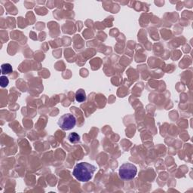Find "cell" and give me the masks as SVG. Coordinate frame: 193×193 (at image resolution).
Returning a JSON list of instances; mask_svg holds the SVG:
<instances>
[{"label":"cell","instance_id":"cell-2","mask_svg":"<svg viewBox=\"0 0 193 193\" xmlns=\"http://www.w3.org/2000/svg\"><path fill=\"white\" fill-rule=\"evenodd\" d=\"M137 173V167L131 163H125V164L121 165V167L119 168V177L122 180H132L136 176Z\"/></svg>","mask_w":193,"mask_h":193},{"label":"cell","instance_id":"cell-3","mask_svg":"<svg viewBox=\"0 0 193 193\" xmlns=\"http://www.w3.org/2000/svg\"><path fill=\"white\" fill-rule=\"evenodd\" d=\"M76 120L73 115L67 113L62 116L57 121L59 127L64 131H69L74 128L76 125Z\"/></svg>","mask_w":193,"mask_h":193},{"label":"cell","instance_id":"cell-5","mask_svg":"<svg viewBox=\"0 0 193 193\" xmlns=\"http://www.w3.org/2000/svg\"><path fill=\"white\" fill-rule=\"evenodd\" d=\"M1 70H2V73L3 75H7V74L11 73L13 69H12V67L11 64H4L2 65Z\"/></svg>","mask_w":193,"mask_h":193},{"label":"cell","instance_id":"cell-1","mask_svg":"<svg viewBox=\"0 0 193 193\" xmlns=\"http://www.w3.org/2000/svg\"><path fill=\"white\" fill-rule=\"evenodd\" d=\"M95 170L96 167L93 164L87 162H81L75 166L72 173L79 181L88 182L93 177Z\"/></svg>","mask_w":193,"mask_h":193},{"label":"cell","instance_id":"cell-7","mask_svg":"<svg viewBox=\"0 0 193 193\" xmlns=\"http://www.w3.org/2000/svg\"><path fill=\"white\" fill-rule=\"evenodd\" d=\"M8 83H9V81H8V79L6 77V76H1V80H0V84H1V86L2 88H5V87L8 86Z\"/></svg>","mask_w":193,"mask_h":193},{"label":"cell","instance_id":"cell-6","mask_svg":"<svg viewBox=\"0 0 193 193\" xmlns=\"http://www.w3.org/2000/svg\"><path fill=\"white\" fill-rule=\"evenodd\" d=\"M69 140L72 143H77L80 140V137L79 136V134L76 133H71L69 135L68 137Z\"/></svg>","mask_w":193,"mask_h":193},{"label":"cell","instance_id":"cell-4","mask_svg":"<svg viewBox=\"0 0 193 193\" xmlns=\"http://www.w3.org/2000/svg\"><path fill=\"white\" fill-rule=\"evenodd\" d=\"M76 100L79 103H82L86 100V94L83 89H79L76 93Z\"/></svg>","mask_w":193,"mask_h":193}]
</instances>
